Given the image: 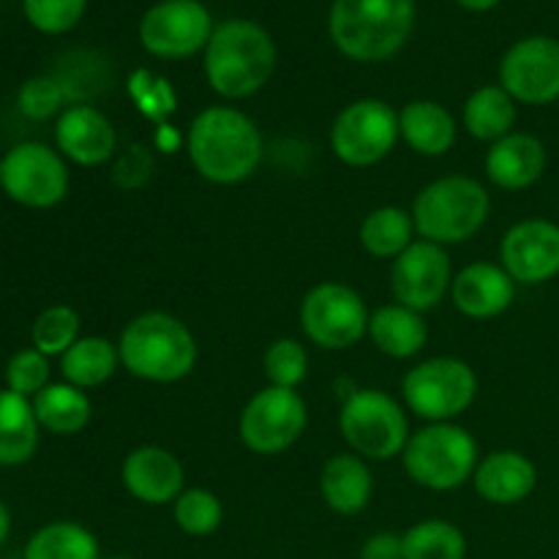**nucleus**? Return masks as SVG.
I'll use <instances>...</instances> for the list:
<instances>
[{
    "mask_svg": "<svg viewBox=\"0 0 559 559\" xmlns=\"http://www.w3.org/2000/svg\"><path fill=\"white\" fill-rule=\"evenodd\" d=\"M189 158L211 183H240L260 167L262 134L240 109L207 107L189 129Z\"/></svg>",
    "mask_w": 559,
    "mask_h": 559,
    "instance_id": "obj_1",
    "label": "nucleus"
},
{
    "mask_svg": "<svg viewBox=\"0 0 559 559\" xmlns=\"http://www.w3.org/2000/svg\"><path fill=\"white\" fill-rule=\"evenodd\" d=\"M338 429L355 456L374 459V462L399 456L409 442V424L404 409L388 393L374 391V388L349 393L338 413Z\"/></svg>",
    "mask_w": 559,
    "mask_h": 559,
    "instance_id": "obj_7",
    "label": "nucleus"
},
{
    "mask_svg": "<svg viewBox=\"0 0 559 559\" xmlns=\"http://www.w3.org/2000/svg\"><path fill=\"white\" fill-rule=\"evenodd\" d=\"M413 229V213H407L404 207H377L360 224V246L377 260H396L402 251L415 243Z\"/></svg>",
    "mask_w": 559,
    "mask_h": 559,
    "instance_id": "obj_29",
    "label": "nucleus"
},
{
    "mask_svg": "<svg viewBox=\"0 0 559 559\" xmlns=\"http://www.w3.org/2000/svg\"><path fill=\"white\" fill-rule=\"evenodd\" d=\"M85 5L87 0H22L27 22L49 36L71 31L85 14Z\"/></svg>",
    "mask_w": 559,
    "mask_h": 559,
    "instance_id": "obj_36",
    "label": "nucleus"
},
{
    "mask_svg": "<svg viewBox=\"0 0 559 559\" xmlns=\"http://www.w3.org/2000/svg\"><path fill=\"white\" fill-rule=\"evenodd\" d=\"M262 366H265V377L271 380V385L293 388L295 391L306 380L309 355H306L304 344L295 342V338H278L267 347Z\"/></svg>",
    "mask_w": 559,
    "mask_h": 559,
    "instance_id": "obj_34",
    "label": "nucleus"
},
{
    "mask_svg": "<svg viewBox=\"0 0 559 559\" xmlns=\"http://www.w3.org/2000/svg\"><path fill=\"white\" fill-rule=\"evenodd\" d=\"M126 491L145 506H169L183 495V464L158 445H142L126 456L120 469Z\"/></svg>",
    "mask_w": 559,
    "mask_h": 559,
    "instance_id": "obj_18",
    "label": "nucleus"
},
{
    "mask_svg": "<svg viewBox=\"0 0 559 559\" xmlns=\"http://www.w3.org/2000/svg\"><path fill=\"white\" fill-rule=\"evenodd\" d=\"M31 342L47 358L66 355L80 342V314L71 306L58 304L44 309L31 328Z\"/></svg>",
    "mask_w": 559,
    "mask_h": 559,
    "instance_id": "obj_32",
    "label": "nucleus"
},
{
    "mask_svg": "<svg viewBox=\"0 0 559 559\" xmlns=\"http://www.w3.org/2000/svg\"><path fill=\"white\" fill-rule=\"evenodd\" d=\"M360 559H404L402 535L377 533L360 546Z\"/></svg>",
    "mask_w": 559,
    "mask_h": 559,
    "instance_id": "obj_39",
    "label": "nucleus"
},
{
    "mask_svg": "<svg viewBox=\"0 0 559 559\" xmlns=\"http://www.w3.org/2000/svg\"><path fill=\"white\" fill-rule=\"evenodd\" d=\"M369 311L353 287L322 282L300 304V328L322 349H349L369 333Z\"/></svg>",
    "mask_w": 559,
    "mask_h": 559,
    "instance_id": "obj_10",
    "label": "nucleus"
},
{
    "mask_svg": "<svg viewBox=\"0 0 559 559\" xmlns=\"http://www.w3.org/2000/svg\"><path fill=\"white\" fill-rule=\"evenodd\" d=\"M55 142H58L60 156L80 167H98L118 151L112 120L87 104H76L60 112L55 123Z\"/></svg>",
    "mask_w": 559,
    "mask_h": 559,
    "instance_id": "obj_17",
    "label": "nucleus"
},
{
    "mask_svg": "<svg viewBox=\"0 0 559 559\" xmlns=\"http://www.w3.org/2000/svg\"><path fill=\"white\" fill-rule=\"evenodd\" d=\"M502 267L519 284H546L559 276V224L527 218L513 224L500 246Z\"/></svg>",
    "mask_w": 559,
    "mask_h": 559,
    "instance_id": "obj_16",
    "label": "nucleus"
},
{
    "mask_svg": "<svg viewBox=\"0 0 559 559\" xmlns=\"http://www.w3.org/2000/svg\"><path fill=\"white\" fill-rule=\"evenodd\" d=\"M109 559H131V557H109Z\"/></svg>",
    "mask_w": 559,
    "mask_h": 559,
    "instance_id": "obj_42",
    "label": "nucleus"
},
{
    "mask_svg": "<svg viewBox=\"0 0 559 559\" xmlns=\"http://www.w3.org/2000/svg\"><path fill=\"white\" fill-rule=\"evenodd\" d=\"M399 131L420 156H445L456 142V120L437 102H409L399 115Z\"/></svg>",
    "mask_w": 559,
    "mask_h": 559,
    "instance_id": "obj_24",
    "label": "nucleus"
},
{
    "mask_svg": "<svg viewBox=\"0 0 559 559\" xmlns=\"http://www.w3.org/2000/svg\"><path fill=\"white\" fill-rule=\"evenodd\" d=\"M0 189L20 205L47 211L69 194V167L44 142H20L0 158Z\"/></svg>",
    "mask_w": 559,
    "mask_h": 559,
    "instance_id": "obj_9",
    "label": "nucleus"
},
{
    "mask_svg": "<svg viewBox=\"0 0 559 559\" xmlns=\"http://www.w3.org/2000/svg\"><path fill=\"white\" fill-rule=\"evenodd\" d=\"M369 336L380 353L391 355V358H413L429 342V328H426L424 317L418 311L407 309L402 304L382 306L371 314L369 320Z\"/></svg>",
    "mask_w": 559,
    "mask_h": 559,
    "instance_id": "obj_25",
    "label": "nucleus"
},
{
    "mask_svg": "<svg viewBox=\"0 0 559 559\" xmlns=\"http://www.w3.org/2000/svg\"><path fill=\"white\" fill-rule=\"evenodd\" d=\"M402 459L415 484L431 491H451L478 469V442L462 426L431 424L409 437Z\"/></svg>",
    "mask_w": 559,
    "mask_h": 559,
    "instance_id": "obj_6",
    "label": "nucleus"
},
{
    "mask_svg": "<svg viewBox=\"0 0 559 559\" xmlns=\"http://www.w3.org/2000/svg\"><path fill=\"white\" fill-rule=\"evenodd\" d=\"M491 211L489 191L467 175H451L426 186L413 205L420 238L437 246L464 243L486 224Z\"/></svg>",
    "mask_w": 559,
    "mask_h": 559,
    "instance_id": "obj_5",
    "label": "nucleus"
},
{
    "mask_svg": "<svg viewBox=\"0 0 559 559\" xmlns=\"http://www.w3.org/2000/svg\"><path fill=\"white\" fill-rule=\"evenodd\" d=\"M516 295V282L506 267L491 262H473L456 273L451 284V298L462 314L473 320H491L508 311Z\"/></svg>",
    "mask_w": 559,
    "mask_h": 559,
    "instance_id": "obj_19",
    "label": "nucleus"
},
{
    "mask_svg": "<svg viewBox=\"0 0 559 559\" xmlns=\"http://www.w3.org/2000/svg\"><path fill=\"white\" fill-rule=\"evenodd\" d=\"M456 3L464 5V9H469V11H489V9H495L500 0H456Z\"/></svg>",
    "mask_w": 559,
    "mask_h": 559,
    "instance_id": "obj_41",
    "label": "nucleus"
},
{
    "mask_svg": "<svg viewBox=\"0 0 559 559\" xmlns=\"http://www.w3.org/2000/svg\"><path fill=\"white\" fill-rule=\"evenodd\" d=\"M404 559H464L467 538L462 530L442 519H426L402 535Z\"/></svg>",
    "mask_w": 559,
    "mask_h": 559,
    "instance_id": "obj_31",
    "label": "nucleus"
},
{
    "mask_svg": "<svg viewBox=\"0 0 559 559\" xmlns=\"http://www.w3.org/2000/svg\"><path fill=\"white\" fill-rule=\"evenodd\" d=\"M402 391L404 402L418 418L448 424L473 407L478 377L459 358H431L407 371Z\"/></svg>",
    "mask_w": 559,
    "mask_h": 559,
    "instance_id": "obj_8",
    "label": "nucleus"
},
{
    "mask_svg": "<svg viewBox=\"0 0 559 559\" xmlns=\"http://www.w3.org/2000/svg\"><path fill=\"white\" fill-rule=\"evenodd\" d=\"M9 533H11V513L9 508H5V502L0 500V546L9 540Z\"/></svg>",
    "mask_w": 559,
    "mask_h": 559,
    "instance_id": "obj_40",
    "label": "nucleus"
},
{
    "mask_svg": "<svg viewBox=\"0 0 559 559\" xmlns=\"http://www.w3.org/2000/svg\"><path fill=\"white\" fill-rule=\"evenodd\" d=\"M38 426L31 399L0 391V467H20L38 451Z\"/></svg>",
    "mask_w": 559,
    "mask_h": 559,
    "instance_id": "obj_23",
    "label": "nucleus"
},
{
    "mask_svg": "<svg viewBox=\"0 0 559 559\" xmlns=\"http://www.w3.org/2000/svg\"><path fill=\"white\" fill-rule=\"evenodd\" d=\"M213 31L211 11L200 0H162L142 16L140 41L156 58H189L207 47Z\"/></svg>",
    "mask_w": 559,
    "mask_h": 559,
    "instance_id": "obj_13",
    "label": "nucleus"
},
{
    "mask_svg": "<svg viewBox=\"0 0 559 559\" xmlns=\"http://www.w3.org/2000/svg\"><path fill=\"white\" fill-rule=\"evenodd\" d=\"M546 169V147L538 136L511 131L502 140L491 142L486 153V175L506 191H522L538 183Z\"/></svg>",
    "mask_w": 559,
    "mask_h": 559,
    "instance_id": "obj_20",
    "label": "nucleus"
},
{
    "mask_svg": "<svg viewBox=\"0 0 559 559\" xmlns=\"http://www.w3.org/2000/svg\"><path fill=\"white\" fill-rule=\"evenodd\" d=\"M473 480L478 495L491 506H516L535 491L538 469L524 453L495 451L478 464Z\"/></svg>",
    "mask_w": 559,
    "mask_h": 559,
    "instance_id": "obj_21",
    "label": "nucleus"
},
{
    "mask_svg": "<svg viewBox=\"0 0 559 559\" xmlns=\"http://www.w3.org/2000/svg\"><path fill=\"white\" fill-rule=\"evenodd\" d=\"M33 402L38 426L49 435L71 437L80 435L91 424L93 404L82 388L69 385V382H49Z\"/></svg>",
    "mask_w": 559,
    "mask_h": 559,
    "instance_id": "obj_26",
    "label": "nucleus"
},
{
    "mask_svg": "<svg viewBox=\"0 0 559 559\" xmlns=\"http://www.w3.org/2000/svg\"><path fill=\"white\" fill-rule=\"evenodd\" d=\"M399 136V115L391 104L380 98H360L333 120L331 147L349 167H371L393 151Z\"/></svg>",
    "mask_w": 559,
    "mask_h": 559,
    "instance_id": "obj_11",
    "label": "nucleus"
},
{
    "mask_svg": "<svg viewBox=\"0 0 559 559\" xmlns=\"http://www.w3.org/2000/svg\"><path fill=\"white\" fill-rule=\"evenodd\" d=\"M5 385L25 399H36L49 385V358L36 347L20 349L5 364Z\"/></svg>",
    "mask_w": 559,
    "mask_h": 559,
    "instance_id": "obj_35",
    "label": "nucleus"
},
{
    "mask_svg": "<svg viewBox=\"0 0 559 559\" xmlns=\"http://www.w3.org/2000/svg\"><path fill=\"white\" fill-rule=\"evenodd\" d=\"M500 85L513 102L546 107L559 98V41L530 36L513 44L500 63Z\"/></svg>",
    "mask_w": 559,
    "mask_h": 559,
    "instance_id": "obj_14",
    "label": "nucleus"
},
{
    "mask_svg": "<svg viewBox=\"0 0 559 559\" xmlns=\"http://www.w3.org/2000/svg\"><path fill=\"white\" fill-rule=\"evenodd\" d=\"M276 69V44L251 20H229L205 47V76L224 98L254 96Z\"/></svg>",
    "mask_w": 559,
    "mask_h": 559,
    "instance_id": "obj_2",
    "label": "nucleus"
},
{
    "mask_svg": "<svg viewBox=\"0 0 559 559\" xmlns=\"http://www.w3.org/2000/svg\"><path fill=\"white\" fill-rule=\"evenodd\" d=\"M453 284L451 257L431 240H415L393 260L391 289L402 306L413 311H429L445 298Z\"/></svg>",
    "mask_w": 559,
    "mask_h": 559,
    "instance_id": "obj_15",
    "label": "nucleus"
},
{
    "mask_svg": "<svg viewBox=\"0 0 559 559\" xmlns=\"http://www.w3.org/2000/svg\"><path fill=\"white\" fill-rule=\"evenodd\" d=\"M516 123V102L502 85L478 87L464 104V129L484 142H497L511 134Z\"/></svg>",
    "mask_w": 559,
    "mask_h": 559,
    "instance_id": "obj_27",
    "label": "nucleus"
},
{
    "mask_svg": "<svg viewBox=\"0 0 559 559\" xmlns=\"http://www.w3.org/2000/svg\"><path fill=\"white\" fill-rule=\"evenodd\" d=\"M371 480L369 464L360 456H349V453H338V456L328 459L320 475V491L322 500L331 511L342 513V516H355L364 511L371 500Z\"/></svg>",
    "mask_w": 559,
    "mask_h": 559,
    "instance_id": "obj_22",
    "label": "nucleus"
},
{
    "mask_svg": "<svg viewBox=\"0 0 559 559\" xmlns=\"http://www.w3.org/2000/svg\"><path fill=\"white\" fill-rule=\"evenodd\" d=\"M22 559H102L96 535L76 522L44 524L27 540Z\"/></svg>",
    "mask_w": 559,
    "mask_h": 559,
    "instance_id": "obj_30",
    "label": "nucleus"
},
{
    "mask_svg": "<svg viewBox=\"0 0 559 559\" xmlns=\"http://www.w3.org/2000/svg\"><path fill=\"white\" fill-rule=\"evenodd\" d=\"M151 169H153V158L147 153L145 145L134 142V145L126 147V153L120 156V162L115 164V183H120L123 189H136V186L145 183L151 178Z\"/></svg>",
    "mask_w": 559,
    "mask_h": 559,
    "instance_id": "obj_38",
    "label": "nucleus"
},
{
    "mask_svg": "<svg viewBox=\"0 0 559 559\" xmlns=\"http://www.w3.org/2000/svg\"><path fill=\"white\" fill-rule=\"evenodd\" d=\"M120 364L147 382H178L194 371L197 342L173 314L147 311L131 320L118 342Z\"/></svg>",
    "mask_w": 559,
    "mask_h": 559,
    "instance_id": "obj_4",
    "label": "nucleus"
},
{
    "mask_svg": "<svg viewBox=\"0 0 559 559\" xmlns=\"http://www.w3.org/2000/svg\"><path fill=\"white\" fill-rule=\"evenodd\" d=\"M175 524L183 530L191 538H205L222 527L224 508L213 491L207 489H186L183 495L175 500Z\"/></svg>",
    "mask_w": 559,
    "mask_h": 559,
    "instance_id": "obj_33",
    "label": "nucleus"
},
{
    "mask_svg": "<svg viewBox=\"0 0 559 559\" xmlns=\"http://www.w3.org/2000/svg\"><path fill=\"white\" fill-rule=\"evenodd\" d=\"M309 424L304 399L293 388H265L240 413V440L260 456L287 451L300 440Z\"/></svg>",
    "mask_w": 559,
    "mask_h": 559,
    "instance_id": "obj_12",
    "label": "nucleus"
},
{
    "mask_svg": "<svg viewBox=\"0 0 559 559\" xmlns=\"http://www.w3.org/2000/svg\"><path fill=\"white\" fill-rule=\"evenodd\" d=\"M415 0H336L331 38L338 52L360 63H380L407 44Z\"/></svg>",
    "mask_w": 559,
    "mask_h": 559,
    "instance_id": "obj_3",
    "label": "nucleus"
},
{
    "mask_svg": "<svg viewBox=\"0 0 559 559\" xmlns=\"http://www.w3.org/2000/svg\"><path fill=\"white\" fill-rule=\"evenodd\" d=\"M66 87L52 76H31L16 93V107L31 120H49L63 109Z\"/></svg>",
    "mask_w": 559,
    "mask_h": 559,
    "instance_id": "obj_37",
    "label": "nucleus"
},
{
    "mask_svg": "<svg viewBox=\"0 0 559 559\" xmlns=\"http://www.w3.org/2000/svg\"><path fill=\"white\" fill-rule=\"evenodd\" d=\"M120 364V353L112 342L102 336H85L74 344L66 355H60V371L69 385L98 388L115 374Z\"/></svg>",
    "mask_w": 559,
    "mask_h": 559,
    "instance_id": "obj_28",
    "label": "nucleus"
}]
</instances>
